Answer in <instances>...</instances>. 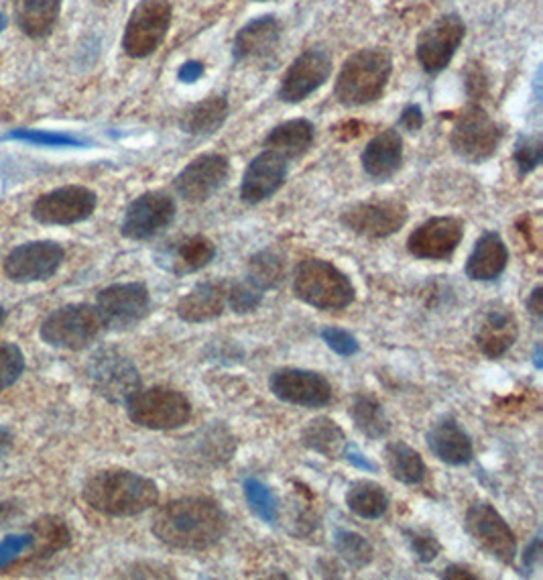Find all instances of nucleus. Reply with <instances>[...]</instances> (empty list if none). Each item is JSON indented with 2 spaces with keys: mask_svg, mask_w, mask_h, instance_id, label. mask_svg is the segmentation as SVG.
<instances>
[{
  "mask_svg": "<svg viewBox=\"0 0 543 580\" xmlns=\"http://www.w3.org/2000/svg\"><path fill=\"white\" fill-rule=\"evenodd\" d=\"M342 456H344L348 462H352L354 467H358V469H362V471H371V473L377 471V464H373L367 456H362V452H360L356 446H352V444H346Z\"/></svg>",
  "mask_w": 543,
  "mask_h": 580,
  "instance_id": "8fccbe9b",
  "label": "nucleus"
},
{
  "mask_svg": "<svg viewBox=\"0 0 543 580\" xmlns=\"http://www.w3.org/2000/svg\"><path fill=\"white\" fill-rule=\"evenodd\" d=\"M543 159V143L539 137H521L515 145V165L521 176L539 167Z\"/></svg>",
  "mask_w": 543,
  "mask_h": 580,
  "instance_id": "a18cd8bd",
  "label": "nucleus"
},
{
  "mask_svg": "<svg viewBox=\"0 0 543 580\" xmlns=\"http://www.w3.org/2000/svg\"><path fill=\"white\" fill-rule=\"evenodd\" d=\"M236 452L234 436L220 424H214L200 432V440L194 444V456H200L202 462L220 467L228 462Z\"/></svg>",
  "mask_w": 543,
  "mask_h": 580,
  "instance_id": "c9c22d12",
  "label": "nucleus"
},
{
  "mask_svg": "<svg viewBox=\"0 0 543 580\" xmlns=\"http://www.w3.org/2000/svg\"><path fill=\"white\" fill-rule=\"evenodd\" d=\"M5 139H15V141H25L33 143L39 147H82L84 141L72 135L64 133H49V131H31V129H17L11 131Z\"/></svg>",
  "mask_w": 543,
  "mask_h": 580,
  "instance_id": "c03bdc74",
  "label": "nucleus"
},
{
  "mask_svg": "<svg viewBox=\"0 0 543 580\" xmlns=\"http://www.w3.org/2000/svg\"><path fill=\"white\" fill-rule=\"evenodd\" d=\"M281 37V25L275 17L267 15L251 21L238 31L234 39V57L236 60H259V57L269 55Z\"/></svg>",
  "mask_w": 543,
  "mask_h": 580,
  "instance_id": "cd10ccee",
  "label": "nucleus"
},
{
  "mask_svg": "<svg viewBox=\"0 0 543 580\" xmlns=\"http://www.w3.org/2000/svg\"><path fill=\"white\" fill-rule=\"evenodd\" d=\"M464 31L466 27L460 17L446 15L421 33L417 41V60L426 72L438 74L452 62L464 39Z\"/></svg>",
  "mask_w": 543,
  "mask_h": 580,
  "instance_id": "6ab92c4d",
  "label": "nucleus"
},
{
  "mask_svg": "<svg viewBox=\"0 0 543 580\" xmlns=\"http://www.w3.org/2000/svg\"><path fill=\"white\" fill-rule=\"evenodd\" d=\"M301 444L326 458H340L348 444L344 430L330 418H316L301 430Z\"/></svg>",
  "mask_w": 543,
  "mask_h": 580,
  "instance_id": "473e14b6",
  "label": "nucleus"
},
{
  "mask_svg": "<svg viewBox=\"0 0 543 580\" xmlns=\"http://www.w3.org/2000/svg\"><path fill=\"white\" fill-rule=\"evenodd\" d=\"M442 578H450V580H476L478 574L470 572V568L460 566V564H452L448 568H444Z\"/></svg>",
  "mask_w": 543,
  "mask_h": 580,
  "instance_id": "5fc2aeb1",
  "label": "nucleus"
},
{
  "mask_svg": "<svg viewBox=\"0 0 543 580\" xmlns=\"http://www.w3.org/2000/svg\"><path fill=\"white\" fill-rule=\"evenodd\" d=\"M214 257H216L214 243L204 235H192L163 249L157 255V263L165 271L181 277L204 269L206 265L212 263Z\"/></svg>",
  "mask_w": 543,
  "mask_h": 580,
  "instance_id": "5701e85b",
  "label": "nucleus"
},
{
  "mask_svg": "<svg viewBox=\"0 0 543 580\" xmlns=\"http://www.w3.org/2000/svg\"><path fill=\"white\" fill-rule=\"evenodd\" d=\"M31 538H33L31 548H35L39 556H53L55 552L68 548L72 542V534L70 528L66 526V521L55 515L41 517L33 526Z\"/></svg>",
  "mask_w": 543,
  "mask_h": 580,
  "instance_id": "e433bc0d",
  "label": "nucleus"
},
{
  "mask_svg": "<svg viewBox=\"0 0 543 580\" xmlns=\"http://www.w3.org/2000/svg\"><path fill=\"white\" fill-rule=\"evenodd\" d=\"M403 536L411 548V552L415 554V558L424 564L434 562L440 552H442V544L436 538V534L428 528H407L403 530Z\"/></svg>",
  "mask_w": 543,
  "mask_h": 580,
  "instance_id": "79ce46f5",
  "label": "nucleus"
},
{
  "mask_svg": "<svg viewBox=\"0 0 543 580\" xmlns=\"http://www.w3.org/2000/svg\"><path fill=\"white\" fill-rule=\"evenodd\" d=\"M62 0H15V17L29 37H45L57 23Z\"/></svg>",
  "mask_w": 543,
  "mask_h": 580,
  "instance_id": "7c9ffc66",
  "label": "nucleus"
},
{
  "mask_svg": "<svg viewBox=\"0 0 543 580\" xmlns=\"http://www.w3.org/2000/svg\"><path fill=\"white\" fill-rule=\"evenodd\" d=\"M527 310L537 320L543 316V287L541 285H535L533 292L529 294V298H527Z\"/></svg>",
  "mask_w": 543,
  "mask_h": 580,
  "instance_id": "603ef678",
  "label": "nucleus"
},
{
  "mask_svg": "<svg viewBox=\"0 0 543 580\" xmlns=\"http://www.w3.org/2000/svg\"><path fill=\"white\" fill-rule=\"evenodd\" d=\"M517 336H519V326H517L515 314L507 308L497 306L482 316L476 328L474 340L482 355L489 359H501L517 342Z\"/></svg>",
  "mask_w": 543,
  "mask_h": 580,
  "instance_id": "4be33fe9",
  "label": "nucleus"
},
{
  "mask_svg": "<svg viewBox=\"0 0 543 580\" xmlns=\"http://www.w3.org/2000/svg\"><path fill=\"white\" fill-rule=\"evenodd\" d=\"M362 169L369 178L377 182H385L393 178L401 167L403 161V139L397 131L387 129L379 135H375L365 151H362Z\"/></svg>",
  "mask_w": 543,
  "mask_h": 580,
  "instance_id": "393cba45",
  "label": "nucleus"
},
{
  "mask_svg": "<svg viewBox=\"0 0 543 580\" xmlns=\"http://www.w3.org/2000/svg\"><path fill=\"white\" fill-rule=\"evenodd\" d=\"M175 202L165 192H147L131 202L120 230L131 241L157 237L175 218Z\"/></svg>",
  "mask_w": 543,
  "mask_h": 580,
  "instance_id": "2eb2a0df",
  "label": "nucleus"
},
{
  "mask_svg": "<svg viewBox=\"0 0 543 580\" xmlns=\"http://www.w3.org/2000/svg\"><path fill=\"white\" fill-rule=\"evenodd\" d=\"M541 560V538L535 536L533 542L527 546L525 550V556H523V564L527 570H533Z\"/></svg>",
  "mask_w": 543,
  "mask_h": 580,
  "instance_id": "864d4df0",
  "label": "nucleus"
},
{
  "mask_svg": "<svg viewBox=\"0 0 543 580\" xmlns=\"http://www.w3.org/2000/svg\"><path fill=\"white\" fill-rule=\"evenodd\" d=\"M464 526L468 536L503 564H513L517 558V538L505 517L487 501H476L468 507Z\"/></svg>",
  "mask_w": 543,
  "mask_h": 580,
  "instance_id": "0eeeda50",
  "label": "nucleus"
},
{
  "mask_svg": "<svg viewBox=\"0 0 543 580\" xmlns=\"http://www.w3.org/2000/svg\"><path fill=\"white\" fill-rule=\"evenodd\" d=\"M226 283L218 281H200L192 287V292L186 294L177 302V316L188 324H202L216 320L226 310Z\"/></svg>",
  "mask_w": 543,
  "mask_h": 580,
  "instance_id": "b1692460",
  "label": "nucleus"
},
{
  "mask_svg": "<svg viewBox=\"0 0 543 580\" xmlns=\"http://www.w3.org/2000/svg\"><path fill=\"white\" fill-rule=\"evenodd\" d=\"M287 178V161L271 151L257 155L245 169L240 196L247 204H259L271 198Z\"/></svg>",
  "mask_w": 543,
  "mask_h": 580,
  "instance_id": "412c9836",
  "label": "nucleus"
},
{
  "mask_svg": "<svg viewBox=\"0 0 543 580\" xmlns=\"http://www.w3.org/2000/svg\"><path fill=\"white\" fill-rule=\"evenodd\" d=\"M5 27H7V17L3 13H0V33L5 31Z\"/></svg>",
  "mask_w": 543,
  "mask_h": 580,
  "instance_id": "13d9d810",
  "label": "nucleus"
},
{
  "mask_svg": "<svg viewBox=\"0 0 543 580\" xmlns=\"http://www.w3.org/2000/svg\"><path fill=\"white\" fill-rule=\"evenodd\" d=\"M401 127H405L409 133H415L424 127V112H421L417 104H411L401 112Z\"/></svg>",
  "mask_w": 543,
  "mask_h": 580,
  "instance_id": "09e8293b",
  "label": "nucleus"
},
{
  "mask_svg": "<svg viewBox=\"0 0 543 580\" xmlns=\"http://www.w3.org/2000/svg\"><path fill=\"white\" fill-rule=\"evenodd\" d=\"M96 310L108 330H129L151 312V294L143 283H114L98 294Z\"/></svg>",
  "mask_w": 543,
  "mask_h": 580,
  "instance_id": "6e6552de",
  "label": "nucleus"
},
{
  "mask_svg": "<svg viewBox=\"0 0 543 580\" xmlns=\"http://www.w3.org/2000/svg\"><path fill=\"white\" fill-rule=\"evenodd\" d=\"M228 159L218 153H206L196 157L190 165L179 171L175 178V192L186 202H206L218 192L228 178Z\"/></svg>",
  "mask_w": 543,
  "mask_h": 580,
  "instance_id": "a211bd4d",
  "label": "nucleus"
},
{
  "mask_svg": "<svg viewBox=\"0 0 543 580\" xmlns=\"http://www.w3.org/2000/svg\"><path fill=\"white\" fill-rule=\"evenodd\" d=\"M11 444H13L11 434H9L7 430H0V458H3V456L9 452Z\"/></svg>",
  "mask_w": 543,
  "mask_h": 580,
  "instance_id": "6e6d98bb",
  "label": "nucleus"
},
{
  "mask_svg": "<svg viewBox=\"0 0 543 580\" xmlns=\"http://www.w3.org/2000/svg\"><path fill=\"white\" fill-rule=\"evenodd\" d=\"M503 131L480 106H470L452 131V149L468 163H482L493 157L501 145Z\"/></svg>",
  "mask_w": 543,
  "mask_h": 580,
  "instance_id": "1a4fd4ad",
  "label": "nucleus"
},
{
  "mask_svg": "<svg viewBox=\"0 0 543 580\" xmlns=\"http://www.w3.org/2000/svg\"><path fill=\"white\" fill-rule=\"evenodd\" d=\"M169 25H171L169 0H141L125 29L123 47L127 55L137 57V60L151 55L163 43Z\"/></svg>",
  "mask_w": 543,
  "mask_h": 580,
  "instance_id": "9b49d317",
  "label": "nucleus"
},
{
  "mask_svg": "<svg viewBox=\"0 0 543 580\" xmlns=\"http://www.w3.org/2000/svg\"><path fill=\"white\" fill-rule=\"evenodd\" d=\"M202 74H204V66L200 62H186L184 66L179 68V72H177L179 80L186 82V84L196 82L198 78H202Z\"/></svg>",
  "mask_w": 543,
  "mask_h": 580,
  "instance_id": "3c124183",
  "label": "nucleus"
},
{
  "mask_svg": "<svg viewBox=\"0 0 543 580\" xmlns=\"http://www.w3.org/2000/svg\"><path fill=\"white\" fill-rule=\"evenodd\" d=\"M533 361H535V367L541 369L543 367V361H541V344L535 346V355H533Z\"/></svg>",
  "mask_w": 543,
  "mask_h": 580,
  "instance_id": "4d7b16f0",
  "label": "nucleus"
},
{
  "mask_svg": "<svg viewBox=\"0 0 543 580\" xmlns=\"http://www.w3.org/2000/svg\"><path fill=\"white\" fill-rule=\"evenodd\" d=\"M243 491H245V499L249 503V509L263 519L265 524L275 526L279 521V503L273 495V491L259 479L249 477L243 483Z\"/></svg>",
  "mask_w": 543,
  "mask_h": 580,
  "instance_id": "ea45409f",
  "label": "nucleus"
},
{
  "mask_svg": "<svg viewBox=\"0 0 543 580\" xmlns=\"http://www.w3.org/2000/svg\"><path fill=\"white\" fill-rule=\"evenodd\" d=\"M31 534H19V536H7L0 542V570L13 564L25 550L31 548Z\"/></svg>",
  "mask_w": 543,
  "mask_h": 580,
  "instance_id": "de8ad7c7",
  "label": "nucleus"
},
{
  "mask_svg": "<svg viewBox=\"0 0 543 580\" xmlns=\"http://www.w3.org/2000/svg\"><path fill=\"white\" fill-rule=\"evenodd\" d=\"M66 259L62 245L53 241H35L17 247L5 261V273L17 283L45 281L53 277Z\"/></svg>",
  "mask_w": 543,
  "mask_h": 580,
  "instance_id": "f3484780",
  "label": "nucleus"
},
{
  "mask_svg": "<svg viewBox=\"0 0 543 580\" xmlns=\"http://www.w3.org/2000/svg\"><path fill=\"white\" fill-rule=\"evenodd\" d=\"M334 548L338 556L354 570L369 566L375 558L373 544L365 536H360L350 530H338L334 534Z\"/></svg>",
  "mask_w": 543,
  "mask_h": 580,
  "instance_id": "58836bf2",
  "label": "nucleus"
},
{
  "mask_svg": "<svg viewBox=\"0 0 543 580\" xmlns=\"http://www.w3.org/2000/svg\"><path fill=\"white\" fill-rule=\"evenodd\" d=\"M293 294L304 304L338 312L356 300V289L350 277L324 259H304L293 273Z\"/></svg>",
  "mask_w": 543,
  "mask_h": 580,
  "instance_id": "7ed1b4c3",
  "label": "nucleus"
},
{
  "mask_svg": "<svg viewBox=\"0 0 543 580\" xmlns=\"http://www.w3.org/2000/svg\"><path fill=\"white\" fill-rule=\"evenodd\" d=\"M230 528L222 505L210 497H179L157 509L151 530L159 542L184 552L214 548Z\"/></svg>",
  "mask_w": 543,
  "mask_h": 580,
  "instance_id": "f257e3e1",
  "label": "nucleus"
},
{
  "mask_svg": "<svg viewBox=\"0 0 543 580\" xmlns=\"http://www.w3.org/2000/svg\"><path fill=\"white\" fill-rule=\"evenodd\" d=\"M228 119V102L224 96H210L192 108H188L181 116L179 127L188 135H214Z\"/></svg>",
  "mask_w": 543,
  "mask_h": 580,
  "instance_id": "c756f323",
  "label": "nucleus"
},
{
  "mask_svg": "<svg viewBox=\"0 0 543 580\" xmlns=\"http://www.w3.org/2000/svg\"><path fill=\"white\" fill-rule=\"evenodd\" d=\"M3 320H5V310L0 308V324H3Z\"/></svg>",
  "mask_w": 543,
  "mask_h": 580,
  "instance_id": "bf43d9fd",
  "label": "nucleus"
},
{
  "mask_svg": "<svg viewBox=\"0 0 543 580\" xmlns=\"http://www.w3.org/2000/svg\"><path fill=\"white\" fill-rule=\"evenodd\" d=\"M88 379L96 393L110 403H127L141 389V377L133 361L112 348H104L92 357Z\"/></svg>",
  "mask_w": 543,
  "mask_h": 580,
  "instance_id": "9d476101",
  "label": "nucleus"
},
{
  "mask_svg": "<svg viewBox=\"0 0 543 580\" xmlns=\"http://www.w3.org/2000/svg\"><path fill=\"white\" fill-rule=\"evenodd\" d=\"M314 125L306 119L287 121L279 127H275L269 137L265 139V149L279 155L285 161H293L304 157L312 143H314Z\"/></svg>",
  "mask_w": 543,
  "mask_h": 580,
  "instance_id": "c85d7f7f",
  "label": "nucleus"
},
{
  "mask_svg": "<svg viewBox=\"0 0 543 580\" xmlns=\"http://www.w3.org/2000/svg\"><path fill=\"white\" fill-rule=\"evenodd\" d=\"M98 198L84 186H64L43 194L33 206V218L49 226H70L92 216Z\"/></svg>",
  "mask_w": 543,
  "mask_h": 580,
  "instance_id": "ddd939ff",
  "label": "nucleus"
},
{
  "mask_svg": "<svg viewBox=\"0 0 543 580\" xmlns=\"http://www.w3.org/2000/svg\"><path fill=\"white\" fill-rule=\"evenodd\" d=\"M269 387L273 395L285 403L299 408H324L332 401V385L316 371L285 367L271 375Z\"/></svg>",
  "mask_w": 543,
  "mask_h": 580,
  "instance_id": "4468645a",
  "label": "nucleus"
},
{
  "mask_svg": "<svg viewBox=\"0 0 543 580\" xmlns=\"http://www.w3.org/2000/svg\"><path fill=\"white\" fill-rule=\"evenodd\" d=\"M125 405L131 422L147 430H177L192 418L190 399L177 389L161 385L139 389Z\"/></svg>",
  "mask_w": 543,
  "mask_h": 580,
  "instance_id": "39448f33",
  "label": "nucleus"
},
{
  "mask_svg": "<svg viewBox=\"0 0 543 580\" xmlns=\"http://www.w3.org/2000/svg\"><path fill=\"white\" fill-rule=\"evenodd\" d=\"M391 68V55L385 49L373 47L354 53L338 76L336 98L346 106H362L381 98Z\"/></svg>",
  "mask_w": 543,
  "mask_h": 580,
  "instance_id": "20e7f679",
  "label": "nucleus"
},
{
  "mask_svg": "<svg viewBox=\"0 0 543 580\" xmlns=\"http://www.w3.org/2000/svg\"><path fill=\"white\" fill-rule=\"evenodd\" d=\"M332 60L322 49H308L301 53L293 66L287 70L279 86V98L289 104H297L314 94L330 78Z\"/></svg>",
  "mask_w": 543,
  "mask_h": 580,
  "instance_id": "aec40b11",
  "label": "nucleus"
},
{
  "mask_svg": "<svg viewBox=\"0 0 543 580\" xmlns=\"http://www.w3.org/2000/svg\"><path fill=\"white\" fill-rule=\"evenodd\" d=\"M84 501L110 517H133L157 505L159 489L151 479L133 471L108 469L86 481Z\"/></svg>",
  "mask_w": 543,
  "mask_h": 580,
  "instance_id": "f03ea898",
  "label": "nucleus"
},
{
  "mask_svg": "<svg viewBox=\"0 0 543 580\" xmlns=\"http://www.w3.org/2000/svg\"><path fill=\"white\" fill-rule=\"evenodd\" d=\"M96 306L70 304L49 314L41 326V338L64 351H84L102 332Z\"/></svg>",
  "mask_w": 543,
  "mask_h": 580,
  "instance_id": "423d86ee",
  "label": "nucleus"
},
{
  "mask_svg": "<svg viewBox=\"0 0 543 580\" xmlns=\"http://www.w3.org/2000/svg\"><path fill=\"white\" fill-rule=\"evenodd\" d=\"M322 338L324 342L328 344L330 351H334L336 355L344 357V359H350L354 357L358 351H360V344L356 340L354 334H350L348 330L344 328H338V326H326L322 330Z\"/></svg>",
  "mask_w": 543,
  "mask_h": 580,
  "instance_id": "49530a36",
  "label": "nucleus"
},
{
  "mask_svg": "<svg viewBox=\"0 0 543 580\" xmlns=\"http://www.w3.org/2000/svg\"><path fill=\"white\" fill-rule=\"evenodd\" d=\"M350 418L354 422V428L371 440H381L391 432V422L383 410V405L371 395L360 393L354 397Z\"/></svg>",
  "mask_w": 543,
  "mask_h": 580,
  "instance_id": "72a5a7b5",
  "label": "nucleus"
},
{
  "mask_svg": "<svg viewBox=\"0 0 543 580\" xmlns=\"http://www.w3.org/2000/svg\"><path fill=\"white\" fill-rule=\"evenodd\" d=\"M340 222L344 228L367 239H387L407 222V208L399 200H373L348 206Z\"/></svg>",
  "mask_w": 543,
  "mask_h": 580,
  "instance_id": "f8f14e48",
  "label": "nucleus"
},
{
  "mask_svg": "<svg viewBox=\"0 0 543 580\" xmlns=\"http://www.w3.org/2000/svg\"><path fill=\"white\" fill-rule=\"evenodd\" d=\"M385 464H387L389 475L395 481H399L403 485H411V487L424 481L426 473H428L426 462H424V458H421V454L401 440L387 444Z\"/></svg>",
  "mask_w": 543,
  "mask_h": 580,
  "instance_id": "2f4dec72",
  "label": "nucleus"
},
{
  "mask_svg": "<svg viewBox=\"0 0 543 580\" xmlns=\"http://www.w3.org/2000/svg\"><path fill=\"white\" fill-rule=\"evenodd\" d=\"M247 277L255 285H259L263 292H267V289H275L285 277V261L277 251L263 249L249 259Z\"/></svg>",
  "mask_w": 543,
  "mask_h": 580,
  "instance_id": "4c0bfd02",
  "label": "nucleus"
},
{
  "mask_svg": "<svg viewBox=\"0 0 543 580\" xmlns=\"http://www.w3.org/2000/svg\"><path fill=\"white\" fill-rule=\"evenodd\" d=\"M507 263L509 249L499 232H485V235L476 241L466 261V275L472 281H495L503 275Z\"/></svg>",
  "mask_w": 543,
  "mask_h": 580,
  "instance_id": "bb28decb",
  "label": "nucleus"
},
{
  "mask_svg": "<svg viewBox=\"0 0 543 580\" xmlns=\"http://www.w3.org/2000/svg\"><path fill=\"white\" fill-rule=\"evenodd\" d=\"M25 371V357L17 344H0V391L11 387Z\"/></svg>",
  "mask_w": 543,
  "mask_h": 580,
  "instance_id": "37998d69",
  "label": "nucleus"
},
{
  "mask_svg": "<svg viewBox=\"0 0 543 580\" xmlns=\"http://www.w3.org/2000/svg\"><path fill=\"white\" fill-rule=\"evenodd\" d=\"M428 446L434 456L450 467H462L474 456V446L470 436L454 418H442L428 432Z\"/></svg>",
  "mask_w": 543,
  "mask_h": 580,
  "instance_id": "a878e982",
  "label": "nucleus"
},
{
  "mask_svg": "<svg viewBox=\"0 0 543 580\" xmlns=\"http://www.w3.org/2000/svg\"><path fill=\"white\" fill-rule=\"evenodd\" d=\"M464 239V224L458 218L438 216L419 224L407 239V251L415 259L444 261L452 257Z\"/></svg>",
  "mask_w": 543,
  "mask_h": 580,
  "instance_id": "dca6fc26",
  "label": "nucleus"
},
{
  "mask_svg": "<svg viewBox=\"0 0 543 580\" xmlns=\"http://www.w3.org/2000/svg\"><path fill=\"white\" fill-rule=\"evenodd\" d=\"M346 505L362 519H379L389 509V495L379 483L356 481L346 491Z\"/></svg>",
  "mask_w": 543,
  "mask_h": 580,
  "instance_id": "f704fd0d",
  "label": "nucleus"
},
{
  "mask_svg": "<svg viewBox=\"0 0 543 580\" xmlns=\"http://www.w3.org/2000/svg\"><path fill=\"white\" fill-rule=\"evenodd\" d=\"M263 296V289L245 277L243 281H236L228 287L226 306H230V310L236 314H251L263 304Z\"/></svg>",
  "mask_w": 543,
  "mask_h": 580,
  "instance_id": "a19ab883",
  "label": "nucleus"
}]
</instances>
